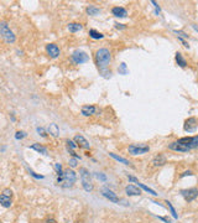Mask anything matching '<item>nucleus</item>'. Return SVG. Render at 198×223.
<instances>
[{"label":"nucleus","instance_id":"5701e85b","mask_svg":"<svg viewBox=\"0 0 198 223\" xmlns=\"http://www.w3.org/2000/svg\"><path fill=\"white\" fill-rule=\"evenodd\" d=\"M89 36H90L92 39H94V40H101V39L104 37V35H103L102 32H98V31L94 30V29L89 30Z\"/></svg>","mask_w":198,"mask_h":223},{"label":"nucleus","instance_id":"cd10ccee","mask_svg":"<svg viewBox=\"0 0 198 223\" xmlns=\"http://www.w3.org/2000/svg\"><path fill=\"white\" fill-rule=\"evenodd\" d=\"M95 176H97V179H99V180L103 181V182H105V181H107V176H105L103 172H97V174H95Z\"/></svg>","mask_w":198,"mask_h":223},{"label":"nucleus","instance_id":"423d86ee","mask_svg":"<svg viewBox=\"0 0 198 223\" xmlns=\"http://www.w3.org/2000/svg\"><path fill=\"white\" fill-rule=\"evenodd\" d=\"M149 150H150V146L146 144H131L128 148V151L131 155H144Z\"/></svg>","mask_w":198,"mask_h":223},{"label":"nucleus","instance_id":"bb28decb","mask_svg":"<svg viewBox=\"0 0 198 223\" xmlns=\"http://www.w3.org/2000/svg\"><path fill=\"white\" fill-rule=\"evenodd\" d=\"M66 143H67L68 150H69V149H71V150H72V149H76V148L78 146V145L74 143V140H69V139H67V140H66Z\"/></svg>","mask_w":198,"mask_h":223},{"label":"nucleus","instance_id":"9d476101","mask_svg":"<svg viewBox=\"0 0 198 223\" xmlns=\"http://www.w3.org/2000/svg\"><path fill=\"white\" fill-rule=\"evenodd\" d=\"M197 128H198V122H197V119H196V118L191 117V118H188V119L184 122V125H183L184 132L193 133V132H196V129H197Z\"/></svg>","mask_w":198,"mask_h":223},{"label":"nucleus","instance_id":"473e14b6","mask_svg":"<svg viewBox=\"0 0 198 223\" xmlns=\"http://www.w3.org/2000/svg\"><path fill=\"white\" fill-rule=\"evenodd\" d=\"M37 133H40V134H41V137H43V138H46V135H47L42 128H37Z\"/></svg>","mask_w":198,"mask_h":223},{"label":"nucleus","instance_id":"4c0bfd02","mask_svg":"<svg viewBox=\"0 0 198 223\" xmlns=\"http://www.w3.org/2000/svg\"><path fill=\"white\" fill-rule=\"evenodd\" d=\"M46 223H57V222H56L55 219H52V218H51V219H47V221H46Z\"/></svg>","mask_w":198,"mask_h":223},{"label":"nucleus","instance_id":"f3484780","mask_svg":"<svg viewBox=\"0 0 198 223\" xmlns=\"http://www.w3.org/2000/svg\"><path fill=\"white\" fill-rule=\"evenodd\" d=\"M152 164H154V166H156V167L163 166V165L166 164V156H165L163 154L156 155V156L154 158V160H152Z\"/></svg>","mask_w":198,"mask_h":223},{"label":"nucleus","instance_id":"c9c22d12","mask_svg":"<svg viewBox=\"0 0 198 223\" xmlns=\"http://www.w3.org/2000/svg\"><path fill=\"white\" fill-rule=\"evenodd\" d=\"M187 175H192V171H184V172L181 175V177H184V176H187Z\"/></svg>","mask_w":198,"mask_h":223},{"label":"nucleus","instance_id":"b1692460","mask_svg":"<svg viewBox=\"0 0 198 223\" xmlns=\"http://www.w3.org/2000/svg\"><path fill=\"white\" fill-rule=\"evenodd\" d=\"M101 13V9L99 8H95V6H88L87 8V14L88 15H92V16H95Z\"/></svg>","mask_w":198,"mask_h":223},{"label":"nucleus","instance_id":"1a4fd4ad","mask_svg":"<svg viewBox=\"0 0 198 223\" xmlns=\"http://www.w3.org/2000/svg\"><path fill=\"white\" fill-rule=\"evenodd\" d=\"M182 197L187 201V202H192L198 197V190L197 188H188V190H182L181 191Z\"/></svg>","mask_w":198,"mask_h":223},{"label":"nucleus","instance_id":"2f4dec72","mask_svg":"<svg viewBox=\"0 0 198 223\" xmlns=\"http://www.w3.org/2000/svg\"><path fill=\"white\" fill-rule=\"evenodd\" d=\"M68 164H69L71 167H76V166H77V159H71V160L68 161Z\"/></svg>","mask_w":198,"mask_h":223},{"label":"nucleus","instance_id":"9b49d317","mask_svg":"<svg viewBox=\"0 0 198 223\" xmlns=\"http://www.w3.org/2000/svg\"><path fill=\"white\" fill-rule=\"evenodd\" d=\"M46 52H47V55H48L50 57H52V58H57V57L61 55V50H60V47H58L56 44H48V45H46Z\"/></svg>","mask_w":198,"mask_h":223},{"label":"nucleus","instance_id":"6ab92c4d","mask_svg":"<svg viewBox=\"0 0 198 223\" xmlns=\"http://www.w3.org/2000/svg\"><path fill=\"white\" fill-rule=\"evenodd\" d=\"M30 148H31L32 150H36L37 153H40V154H42V155H47V149H46L45 146H42L41 144H39V143L32 144Z\"/></svg>","mask_w":198,"mask_h":223},{"label":"nucleus","instance_id":"0eeeda50","mask_svg":"<svg viewBox=\"0 0 198 223\" xmlns=\"http://www.w3.org/2000/svg\"><path fill=\"white\" fill-rule=\"evenodd\" d=\"M11 196H13V191L10 188H5L2 195H0V204L5 208H9L11 204H13V200H11Z\"/></svg>","mask_w":198,"mask_h":223},{"label":"nucleus","instance_id":"f257e3e1","mask_svg":"<svg viewBox=\"0 0 198 223\" xmlns=\"http://www.w3.org/2000/svg\"><path fill=\"white\" fill-rule=\"evenodd\" d=\"M168 149L176 153H188L191 150L198 149V135L184 137L176 141H172L168 144Z\"/></svg>","mask_w":198,"mask_h":223},{"label":"nucleus","instance_id":"72a5a7b5","mask_svg":"<svg viewBox=\"0 0 198 223\" xmlns=\"http://www.w3.org/2000/svg\"><path fill=\"white\" fill-rule=\"evenodd\" d=\"M175 34H177V35H181V36H183V37H188V35H186L183 31H178V30H175Z\"/></svg>","mask_w":198,"mask_h":223},{"label":"nucleus","instance_id":"e433bc0d","mask_svg":"<svg viewBox=\"0 0 198 223\" xmlns=\"http://www.w3.org/2000/svg\"><path fill=\"white\" fill-rule=\"evenodd\" d=\"M115 27H117V29H125V26H124V25H122V24H118V23L115 24Z\"/></svg>","mask_w":198,"mask_h":223},{"label":"nucleus","instance_id":"20e7f679","mask_svg":"<svg viewBox=\"0 0 198 223\" xmlns=\"http://www.w3.org/2000/svg\"><path fill=\"white\" fill-rule=\"evenodd\" d=\"M0 36L4 39V41L6 44H14L16 40L14 32L10 30L6 21H0Z\"/></svg>","mask_w":198,"mask_h":223},{"label":"nucleus","instance_id":"7c9ffc66","mask_svg":"<svg viewBox=\"0 0 198 223\" xmlns=\"http://www.w3.org/2000/svg\"><path fill=\"white\" fill-rule=\"evenodd\" d=\"M119 72H120V73H123V74H126V65H125V63H122V65H120Z\"/></svg>","mask_w":198,"mask_h":223},{"label":"nucleus","instance_id":"58836bf2","mask_svg":"<svg viewBox=\"0 0 198 223\" xmlns=\"http://www.w3.org/2000/svg\"><path fill=\"white\" fill-rule=\"evenodd\" d=\"M192 27H193V30H194V31H197V32H198V26H197V25L192 24Z\"/></svg>","mask_w":198,"mask_h":223},{"label":"nucleus","instance_id":"c85d7f7f","mask_svg":"<svg viewBox=\"0 0 198 223\" xmlns=\"http://www.w3.org/2000/svg\"><path fill=\"white\" fill-rule=\"evenodd\" d=\"M26 137V133L25 132H16V134H15V138L19 140V139H24Z\"/></svg>","mask_w":198,"mask_h":223},{"label":"nucleus","instance_id":"7ed1b4c3","mask_svg":"<svg viewBox=\"0 0 198 223\" xmlns=\"http://www.w3.org/2000/svg\"><path fill=\"white\" fill-rule=\"evenodd\" d=\"M58 183H61L63 187H72L74 185V182L77 181V174L73 170H64L63 174L61 176H58L57 179Z\"/></svg>","mask_w":198,"mask_h":223},{"label":"nucleus","instance_id":"39448f33","mask_svg":"<svg viewBox=\"0 0 198 223\" xmlns=\"http://www.w3.org/2000/svg\"><path fill=\"white\" fill-rule=\"evenodd\" d=\"M79 174H80V180H82V186L84 188V191L87 192H90L93 190V182H92V177H90V174L87 169L82 167L79 169Z\"/></svg>","mask_w":198,"mask_h":223},{"label":"nucleus","instance_id":"a878e982","mask_svg":"<svg viewBox=\"0 0 198 223\" xmlns=\"http://www.w3.org/2000/svg\"><path fill=\"white\" fill-rule=\"evenodd\" d=\"M166 203H167V207L170 208V211H171V213H172V216H173V218H178V216H177V213H176V211H175V208H173V206H172V203L170 202V201H166Z\"/></svg>","mask_w":198,"mask_h":223},{"label":"nucleus","instance_id":"aec40b11","mask_svg":"<svg viewBox=\"0 0 198 223\" xmlns=\"http://www.w3.org/2000/svg\"><path fill=\"white\" fill-rule=\"evenodd\" d=\"M48 133L51 134V135H53V137H58L60 135V129H58V127H57V124H55V123H51L50 125H48Z\"/></svg>","mask_w":198,"mask_h":223},{"label":"nucleus","instance_id":"2eb2a0df","mask_svg":"<svg viewBox=\"0 0 198 223\" xmlns=\"http://www.w3.org/2000/svg\"><path fill=\"white\" fill-rule=\"evenodd\" d=\"M125 192L128 196H140L141 195V191L138 186H134V185H128L125 187Z\"/></svg>","mask_w":198,"mask_h":223},{"label":"nucleus","instance_id":"412c9836","mask_svg":"<svg viewBox=\"0 0 198 223\" xmlns=\"http://www.w3.org/2000/svg\"><path fill=\"white\" fill-rule=\"evenodd\" d=\"M109 156H110V158H113L114 160H117V161H119V162L124 164V165H131V162H130L129 160H126V159L122 158V156H118V155H117V154H114V153H109Z\"/></svg>","mask_w":198,"mask_h":223},{"label":"nucleus","instance_id":"6e6552de","mask_svg":"<svg viewBox=\"0 0 198 223\" xmlns=\"http://www.w3.org/2000/svg\"><path fill=\"white\" fill-rule=\"evenodd\" d=\"M72 61L76 63V65H82V63H85V62H88L89 61V56L85 53V52H83V51H79V50H77V51H74L73 53H72Z\"/></svg>","mask_w":198,"mask_h":223},{"label":"nucleus","instance_id":"f03ea898","mask_svg":"<svg viewBox=\"0 0 198 223\" xmlns=\"http://www.w3.org/2000/svg\"><path fill=\"white\" fill-rule=\"evenodd\" d=\"M112 61V53L108 48H99L95 51V63L98 69L102 73H105Z\"/></svg>","mask_w":198,"mask_h":223},{"label":"nucleus","instance_id":"dca6fc26","mask_svg":"<svg viewBox=\"0 0 198 223\" xmlns=\"http://www.w3.org/2000/svg\"><path fill=\"white\" fill-rule=\"evenodd\" d=\"M112 14L114 16H117V18H126L128 11L124 8H122V6H114L112 9Z\"/></svg>","mask_w":198,"mask_h":223},{"label":"nucleus","instance_id":"4468645a","mask_svg":"<svg viewBox=\"0 0 198 223\" xmlns=\"http://www.w3.org/2000/svg\"><path fill=\"white\" fill-rule=\"evenodd\" d=\"M74 143H76L78 146L83 148V149H89V148H90L89 141H88L84 137H82V135H76V137H74Z\"/></svg>","mask_w":198,"mask_h":223},{"label":"nucleus","instance_id":"f8f14e48","mask_svg":"<svg viewBox=\"0 0 198 223\" xmlns=\"http://www.w3.org/2000/svg\"><path fill=\"white\" fill-rule=\"evenodd\" d=\"M102 195H103L105 198H108L109 201H112V202L118 203V202L120 201V198L118 197V195H117L114 191L109 190L108 187H103V188H102Z\"/></svg>","mask_w":198,"mask_h":223},{"label":"nucleus","instance_id":"ddd939ff","mask_svg":"<svg viewBox=\"0 0 198 223\" xmlns=\"http://www.w3.org/2000/svg\"><path fill=\"white\" fill-rule=\"evenodd\" d=\"M99 112V109L95 107V105H83L82 109H80V113L82 116L84 117H90V116H94Z\"/></svg>","mask_w":198,"mask_h":223},{"label":"nucleus","instance_id":"f704fd0d","mask_svg":"<svg viewBox=\"0 0 198 223\" xmlns=\"http://www.w3.org/2000/svg\"><path fill=\"white\" fill-rule=\"evenodd\" d=\"M178 40H179V41H181V42L183 44V46H186V47H188V44H187V42H186V41H184V40H183L182 37H178Z\"/></svg>","mask_w":198,"mask_h":223},{"label":"nucleus","instance_id":"a211bd4d","mask_svg":"<svg viewBox=\"0 0 198 223\" xmlns=\"http://www.w3.org/2000/svg\"><path fill=\"white\" fill-rule=\"evenodd\" d=\"M82 27H83V26H82L79 23H69V24H68V26H67L68 31H69V32H72V34L78 32L79 30H82Z\"/></svg>","mask_w":198,"mask_h":223},{"label":"nucleus","instance_id":"393cba45","mask_svg":"<svg viewBox=\"0 0 198 223\" xmlns=\"http://www.w3.org/2000/svg\"><path fill=\"white\" fill-rule=\"evenodd\" d=\"M138 186H139V187H141L142 190H145L146 192H149V193H151L152 196H157V193H156V192H155L154 190H151L150 187H147V186H145L144 183H141V182H138Z\"/></svg>","mask_w":198,"mask_h":223},{"label":"nucleus","instance_id":"4be33fe9","mask_svg":"<svg viewBox=\"0 0 198 223\" xmlns=\"http://www.w3.org/2000/svg\"><path fill=\"white\" fill-rule=\"evenodd\" d=\"M175 58H176V62H177L178 66H181V67H186V66H187V61L183 58V56H182L181 52H177Z\"/></svg>","mask_w":198,"mask_h":223},{"label":"nucleus","instance_id":"c756f323","mask_svg":"<svg viewBox=\"0 0 198 223\" xmlns=\"http://www.w3.org/2000/svg\"><path fill=\"white\" fill-rule=\"evenodd\" d=\"M55 169H56L58 176H61V175L63 174V172H62V166H61V164H55Z\"/></svg>","mask_w":198,"mask_h":223}]
</instances>
